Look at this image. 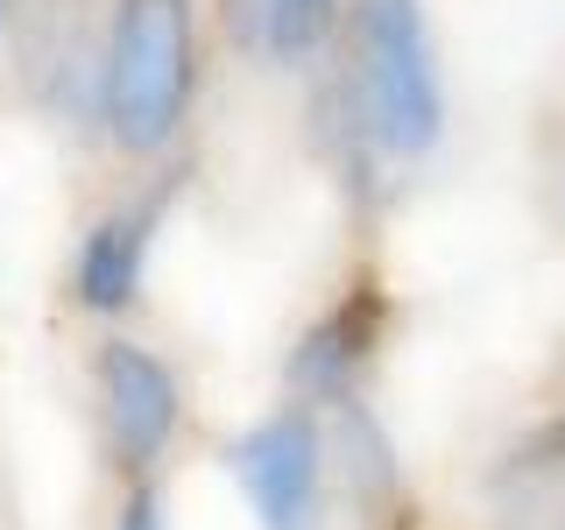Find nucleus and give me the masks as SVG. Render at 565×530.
<instances>
[{"label":"nucleus","mask_w":565,"mask_h":530,"mask_svg":"<svg viewBox=\"0 0 565 530\" xmlns=\"http://www.w3.org/2000/svg\"><path fill=\"white\" fill-rule=\"evenodd\" d=\"M199 78V8L191 0H114L99 50V114L128 156H163Z\"/></svg>","instance_id":"obj_1"},{"label":"nucleus","mask_w":565,"mask_h":530,"mask_svg":"<svg viewBox=\"0 0 565 530\" xmlns=\"http://www.w3.org/2000/svg\"><path fill=\"white\" fill-rule=\"evenodd\" d=\"M353 120L388 156H431L446 135V85L424 29V0H353L347 14Z\"/></svg>","instance_id":"obj_2"},{"label":"nucleus","mask_w":565,"mask_h":530,"mask_svg":"<svg viewBox=\"0 0 565 530\" xmlns=\"http://www.w3.org/2000/svg\"><path fill=\"white\" fill-rule=\"evenodd\" d=\"M226 474L262 530H305L318 509V481H326V432L311 411L290 403L226 446Z\"/></svg>","instance_id":"obj_3"},{"label":"nucleus","mask_w":565,"mask_h":530,"mask_svg":"<svg viewBox=\"0 0 565 530\" xmlns=\"http://www.w3.org/2000/svg\"><path fill=\"white\" fill-rule=\"evenodd\" d=\"M99 411H106V432H114V453L128 459V467H149L177 438L184 396H177V375L149 347L114 340L99 353Z\"/></svg>","instance_id":"obj_4"},{"label":"nucleus","mask_w":565,"mask_h":530,"mask_svg":"<svg viewBox=\"0 0 565 530\" xmlns=\"http://www.w3.org/2000/svg\"><path fill=\"white\" fill-rule=\"evenodd\" d=\"M382 332V297L375 290H353L340 297L318 326L297 340L290 368H282V382H290L297 403H347L353 396V375H361L367 347H375Z\"/></svg>","instance_id":"obj_5"},{"label":"nucleus","mask_w":565,"mask_h":530,"mask_svg":"<svg viewBox=\"0 0 565 530\" xmlns=\"http://www.w3.org/2000/svg\"><path fill=\"white\" fill-rule=\"evenodd\" d=\"M156 241V205H114L78 247V305L85 311H128L149 269Z\"/></svg>","instance_id":"obj_6"},{"label":"nucleus","mask_w":565,"mask_h":530,"mask_svg":"<svg viewBox=\"0 0 565 530\" xmlns=\"http://www.w3.org/2000/svg\"><path fill=\"white\" fill-rule=\"evenodd\" d=\"M340 453H347V488L353 495H388L396 488V446L361 403H340Z\"/></svg>","instance_id":"obj_7"},{"label":"nucleus","mask_w":565,"mask_h":530,"mask_svg":"<svg viewBox=\"0 0 565 530\" xmlns=\"http://www.w3.org/2000/svg\"><path fill=\"white\" fill-rule=\"evenodd\" d=\"M340 0H262V50L269 57H305L326 43Z\"/></svg>","instance_id":"obj_8"},{"label":"nucleus","mask_w":565,"mask_h":530,"mask_svg":"<svg viewBox=\"0 0 565 530\" xmlns=\"http://www.w3.org/2000/svg\"><path fill=\"white\" fill-rule=\"evenodd\" d=\"M114 530H170L163 488H156V481H135L128 495H120V517H114Z\"/></svg>","instance_id":"obj_9"},{"label":"nucleus","mask_w":565,"mask_h":530,"mask_svg":"<svg viewBox=\"0 0 565 530\" xmlns=\"http://www.w3.org/2000/svg\"><path fill=\"white\" fill-rule=\"evenodd\" d=\"M516 467H565V411H558V417H552V424H544V432L516 453Z\"/></svg>","instance_id":"obj_10"},{"label":"nucleus","mask_w":565,"mask_h":530,"mask_svg":"<svg viewBox=\"0 0 565 530\" xmlns=\"http://www.w3.org/2000/svg\"><path fill=\"white\" fill-rule=\"evenodd\" d=\"M8 14H14V0H0V29H8Z\"/></svg>","instance_id":"obj_11"}]
</instances>
